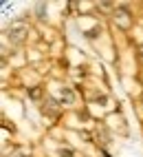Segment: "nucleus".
<instances>
[{"mask_svg": "<svg viewBox=\"0 0 143 157\" xmlns=\"http://www.w3.org/2000/svg\"><path fill=\"white\" fill-rule=\"evenodd\" d=\"M110 20H112V25L119 31H123V33H128V31L134 27V13L128 9V5H117V9L112 11Z\"/></svg>", "mask_w": 143, "mask_h": 157, "instance_id": "nucleus-1", "label": "nucleus"}, {"mask_svg": "<svg viewBox=\"0 0 143 157\" xmlns=\"http://www.w3.org/2000/svg\"><path fill=\"white\" fill-rule=\"evenodd\" d=\"M27 33H29V27H11L7 31V38L11 40V44H22L27 40Z\"/></svg>", "mask_w": 143, "mask_h": 157, "instance_id": "nucleus-2", "label": "nucleus"}, {"mask_svg": "<svg viewBox=\"0 0 143 157\" xmlns=\"http://www.w3.org/2000/svg\"><path fill=\"white\" fill-rule=\"evenodd\" d=\"M46 11H48V5L46 2H38L35 5V18L38 20H42V22H44V20H46Z\"/></svg>", "mask_w": 143, "mask_h": 157, "instance_id": "nucleus-3", "label": "nucleus"}, {"mask_svg": "<svg viewBox=\"0 0 143 157\" xmlns=\"http://www.w3.org/2000/svg\"><path fill=\"white\" fill-rule=\"evenodd\" d=\"M64 100H66V104H73L75 102V95H73V91H70V89L62 91V104H64Z\"/></svg>", "mask_w": 143, "mask_h": 157, "instance_id": "nucleus-4", "label": "nucleus"}, {"mask_svg": "<svg viewBox=\"0 0 143 157\" xmlns=\"http://www.w3.org/2000/svg\"><path fill=\"white\" fill-rule=\"evenodd\" d=\"M40 95H42V89H31V91H29V98H31V100H40Z\"/></svg>", "mask_w": 143, "mask_h": 157, "instance_id": "nucleus-5", "label": "nucleus"}, {"mask_svg": "<svg viewBox=\"0 0 143 157\" xmlns=\"http://www.w3.org/2000/svg\"><path fill=\"white\" fill-rule=\"evenodd\" d=\"M57 155H59V157H73V151H70V148H59Z\"/></svg>", "mask_w": 143, "mask_h": 157, "instance_id": "nucleus-6", "label": "nucleus"}, {"mask_svg": "<svg viewBox=\"0 0 143 157\" xmlns=\"http://www.w3.org/2000/svg\"><path fill=\"white\" fill-rule=\"evenodd\" d=\"M139 56L143 58V44H139Z\"/></svg>", "mask_w": 143, "mask_h": 157, "instance_id": "nucleus-7", "label": "nucleus"}]
</instances>
